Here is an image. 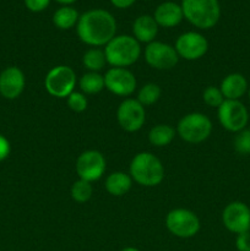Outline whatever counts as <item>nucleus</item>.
<instances>
[{
    "mask_svg": "<svg viewBox=\"0 0 250 251\" xmlns=\"http://www.w3.org/2000/svg\"><path fill=\"white\" fill-rule=\"evenodd\" d=\"M77 36L85 44L91 47L105 46L115 37L117 22L110 12L103 9H92L78 19Z\"/></svg>",
    "mask_w": 250,
    "mask_h": 251,
    "instance_id": "1",
    "label": "nucleus"
},
{
    "mask_svg": "<svg viewBox=\"0 0 250 251\" xmlns=\"http://www.w3.org/2000/svg\"><path fill=\"white\" fill-rule=\"evenodd\" d=\"M130 176L139 185L157 186L164 179V167L151 152H140L130 163Z\"/></svg>",
    "mask_w": 250,
    "mask_h": 251,
    "instance_id": "2",
    "label": "nucleus"
},
{
    "mask_svg": "<svg viewBox=\"0 0 250 251\" xmlns=\"http://www.w3.org/2000/svg\"><path fill=\"white\" fill-rule=\"evenodd\" d=\"M104 54L107 63L113 68H127L139 60L141 47L134 37L122 34L105 44Z\"/></svg>",
    "mask_w": 250,
    "mask_h": 251,
    "instance_id": "3",
    "label": "nucleus"
},
{
    "mask_svg": "<svg viewBox=\"0 0 250 251\" xmlns=\"http://www.w3.org/2000/svg\"><path fill=\"white\" fill-rule=\"evenodd\" d=\"M180 6L184 17L198 28L208 29L220 20L218 0H181Z\"/></svg>",
    "mask_w": 250,
    "mask_h": 251,
    "instance_id": "4",
    "label": "nucleus"
},
{
    "mask_svg": "<svg viewBox=\"0 0 250 251\" xmlns=\"http://www.w3.org/2000/svg\"><path fill=\"white\" fill-rule=\"evenodd\" d=\"M176 131L184 141L189 144H200L210 137L212 123L210 118L202 113H189L179 120Z\"/></svg>",
    "mask_w": 250,
    "mask_h": 251,
    "instance_id": "5",
    "label": "nucleus"
},
{
    "mask_svg": "<svg viewBox=\"0 0 250 251\" xmlns=\"http://www.w3.org/2000/svg\"><path fill=\"white\" fill-rule=\"evenodd\" d=\"M76 86V74L70 66L58 65L48 71L44 78L47 92L56 98H68Z\"/></svg>",
    "mask_w": 250,
    "mask_h": 251,
    "instance_id": "6",
    "label": "nucleus"
},
{
    "mask_svg": "<svg viewBox=\"0 0 250 251\" xmlns=\"http://www.w3.org/2000/svg\"><path fill=\"white\" fill-rule=\"evenodd\" d=\"M166 227L175 237L188 239L198 234L200 230V220L193 211L174 208L167 215Z\"/></svg>",
    "mask_w": 250,
    "mask_h": 251,
    "instance_id": "7",
    "label": "nucleus"
},
{
    "mask_svg": "<svg viewBox=\"0 0 250 251\" xmlns=\"http://www.w3.org/2000/svg\"><path fill=\"white\" fill-rule=\"evenodd\" d=\"M217 109L220 124L230 132L242 131L249 122L247 107L240 100H225Z\"/></svg>",
    "mask_w": 250,
    "mask_h": 251,
    "instance_id": "8",
    "label": "nucleus"
},
{
    "mask_svg": "<svg viewBox=\"0 0 250 251\" xmlns=\"http://www.w3.org/2000/svg\"><path fill=\"white\" fill-rule=\"evenodd\" d=\"M117 119L122 129L125 131H139L144 126L146 120L145 107L137 100L126 98L118 107Z\"/></svg>",
    "mask_w": 250,
    "mask_h": 251,
    "instance_id": "9",
    "label": "nucleus"
},
{
    "mask_svg": "<svg viewBox=\"0 0 250 251\" xmlns=\"http://www.w3.org/2000/svg\"><path fill=\"white\" fill-rule=\"evenodd\" d=\"M105 166L107 162L100 151L88 150L82 152L76 159V173L80 179L92 183L102 178Z\"/></svg>",
    "mask_w": 250,
    "mask_h": 251,
    "instance_id": "10",
    "label": "nucleus"
},
{
    "mask_svg": "<svg viewBox=\"0 0 250 251\" xmlns=\"http://www.w3.org/2000/svg\"><path fill=\"white\" fill-rule=\"evenodd\" d=\"M145 60L157 70H171L178 64L179 55L174 47L153 41L147 44L145 49Z\"/></svg>",
    "mask_w": 250,
    "mask_h": 251,
    "instance_id": "11",
    "label": "nucleus"
},
{
    "mask_svg": "<svg viewBox=\"0 0 250 251\" xmlns=\"http://www.w3.org/2000/svg\"><path fill=\"white\" fill-rule=\"evenodd\" d=\"M104 86L113 95L127 97L136 90V77L126 68H110L104 75Z\"/></svg>",
    "mask_w": 250,
    "mask_h": 251,
    "instance_id": "12",
    "label": "nucleus"
},
{
    "mask_svg": "<svg viewBox=\"0 0 250 251\" xmlns=\"http://www.w3.org/2000/svg\"><path fill=\"white\" fill-rule=\"evenodd\" d=\"M223 226L234 234L248 232L250 229V208L240 201L228 203L222 213Z\"/></svg>",
    "mask_w": 250,
    "mask_h": 251,
    "instance_id": "13",
    "label": "nucleus"
},
{
    "mask_svg": "<svg viewBox=\"0 0 250 251\" xmlns=\"http://www.w3.org/2000/svg\"><path fill=\"white\" fill-rule=\"evenodd\" d=\"M175 50L185 60H198L202 58L208 49V42L198 32H185L175 42Z\"/></svg>",
    "mask_w": 250,
    "mask_h": 251,
    "instance_id": "14",
    "label": "nucleus"
},
{
    "mask_svg": "<svg viewBox=\"0 0 250 251\" xmlns=\"http://www.w3.org/2000/svg\"><path fill=\"white\" fill-rule=\"evenodd\" d=\"M26 78L17 66L6 68L0 74V95L6 100H16L25 90Z\"/></svg>",
    "mask_w": 250,
    "mask_h": 251,
    "instance_id": "15",
    "label": "nucleus"
},
{
    "mask_svg": "<svg viewBox=\"0 0 250 251\" xmlns=\"http://www.w3.org/2000/svg\"><path fill=\"white\" fill-rule=\"evenodd\" d=\"M220 90L225 100H239L248 92L249 86H248L247 78L242 74L233 73L223 78Z\"/></svg>",
    "mask_w": 250,
    "mask_h": 251,
    "instance_id": "16",
    "label": "nucleus"
},
{
    "mask_svg": "<svg viewBox=\"0 0 250 251\" xmlns=\"http://www.w3.org/2000/svg\"><path fill=\"white\" fill-rule=\"evenodd\" d=\"M183 17V10L180 5L173 1H166L157 6L153 19L156 20L158 26L171 28L180 24Z\"/></svg>",
    "mask_w": 250,
    "mask_h": 251,
    "instance_id": "17",
    "label": "nucleus"
},
{
    "mask_svg": "<svg viewBox=\"0 0 250 251\" xmlns=\"http://www.w3.org/2000/svg\"><path fill=\"white\" fill-rule=\"evenodd\" d=\"M134 38L141 43H151L158 33V25L156 20L150 15H141L132 24Z\"/></svg>",
    "mask_w": 250,
    "mask_h": 251,
    "instance_id": "18",
    "label": "nucleus"
},
{
    "mask_svg": "<svg viewBox=\"0 0 250 251\" xmlns=\"http://www.w3.org/2000/svg\"><path fill=\"white\" fill-rule=\"evenodd\" d=\"M132 185V179L129 174L124 172H114L105 179V190L113 196H123L130 190Z\"/></svg>",
    "mask_w": 250,
    "mask_h": 251,
    "instance_id": "19",
    "label": "nucleus"
},
{
    "mask_svg": "<svg viewBox=\"0 0 250 251\" xmlns=\"http://www.w3.org/2000/svg\"><path fill=\"white\" fill-rule=\"evenodd\" d=\"M175 136V130L167 124H158L152 127L149 132L150 144L156 147L168 146Z\"/></svg>",
    "mask_w": 250,
    "mask_h": 251,
    "instance_id": "20",
    "label": "nucleus"
},
{
    "mask_svg": "<svg viewBox=\"0 0 250 251\" xmlns=\"http://www.w3.org/2000/svg\"><path fill=\"white\" fill-rule=\"evenodd\" d=\"M78 19L77 10L71 6H63L54 12L53 24L59 29H70L77 25Z\"/></svg>",
    "mask_w": 250,
    "mask_h": 251,
    "instance_id": "21",
    "label": "nucleus"
},
{
    "mask_svg": "<svg viewBox=\"0 0 250 251\" xmlns=\"http://www.w3.org/2000/svg\"><path fill=\"white\" fill-rule=\"evenodd\" d=\"M78 85L85 95H96V93H100L103 88H105L104 76L100 75V73L88 71L81 76Z\"/></svg>",
    "mask_w": 250,
    "mask_h": 251,
    "instance_id": "22",
    "label": "nucleus"
},
{
    "mask_svg": "<svg viewBox=\"0 0 250 251\" xmlns=\"http://www.w3.org/2000/svg\"><path fill=\"white\" fill-rule=\"evenodd\" d=\"M82 64L88 71L92 73H98L104 68L107 64V59H105L104 50L100 48H91L83 54L82 56Z\"/></svg>",
    "mask_w": 250,
    "mask_h": 251,
    "instance_id": "23",
    "label": "nucleus"
},
{
    "mask_svg": "<svg viewBox=\"0 0 250 251\" xmlns=\"http://www.w3.org/2000/svg\"><path fill=\"white\" fill-rule=\"evenodd\" d=\"M162 91L161 87L156 83H146L140 88L139 93H137V100L141 103L144 107L147 105H152L161 98Z\"/></svg>",
    "mask_w": 250,
    "mask_h": 251,
    "instance_id": "24",
    "label": "nucleus"
},
{
    "mask_svg": "<svg viewBox=\"0 0 250 251\" xmlns=\"http://www.w3.org/2000/svg\"><path fill=\"white\" fill-rule=\"evenodd\" d=\"M70 193L74 201H76V202L78 203H83L87 202V201L92 198L93 189L90 181L78 179L77 181H75V183L73 184Z\"/></svg>",
    "mask_w": 250,
    "mask_h": 251,
    "instance_id": "25",
    "label": "nucleus"
},
{
    "mask_svg": "<svg viewBox=\"0 0 250 251\" xmlns=\"http://www.w3.org/2000/svg\"><path fill=\"white\" fill-rule=\"evenodd\" d=\"M202 100L208 107L212 108H218L225 102V97H223L220 87H216V86H208L203 90Z\"/></svg>",
    "mask_w": 250,
    "mask_h": 251,
    "instance_id": "26",
    "label": "nucleus"
},
{
    "mask_svg": "<svg viewBox=\"0 0 250 251\" xmlns=\"http://www.w3.org/2000/svg\"><path fill=\"white\" fill-rule=\"evenodd\" d=\"M88 100L85 93L74 91L68 97V107L75 113H82L87 109Z\"/></svg>",
    "mask_w": 250,
    "mask_h": 251,
    "instance_id": "27",
    "label": "nucleus"
},
{
    "mask_svg": "<svg viewBox=\"0 0 250 251\" xmlns=\"http://www.w3.org/2000/svg\"><path fill=\"white\" fill-rule=\"evenodd\" d=\"M234 149L240 154H250V129H243L242 131L237 132Z\"/></svg>",
    "mask_w": 250,
    "mask_h": 251,
    "instance_id": "28",
    "label": "nucleus"
},
{
    "mask_svg": "<svg viewBox=\"0 0 250 251\" xmlns=\"http://www.w3.org/2000/svg\"><path fill=\"white\" fill-rule=\"evenodd\" d=\"M235 248L238 251H250V232L240 233L235 239Z\"/></svg>",
    "mask_w": 250,
    "mask_h": 251,
    "instance_id": "29",
    "label": "nucleus"
},
{
    "mask_svg": "<svg viewBox=\"0 0 250 251\" xmlns=\"http://www.w3.org/2000/svg\"><path fill=\"white\" fill-rule=\"evenodd\" d=\"M49 2H50V0H25V5H26L27 9L33 12L43 11L44 9H47Z\"/></svg>",
    "mask_w": 250,
    "mask_h": 251,
    "instance_id": "30",
    "label": "nucleus"
},
{
    "mask_svg": "<svg viewBox=\"0 0 250 251\" xmlns=\"http://www.w3.org/2000/svg\"><path fill=\"white\" fill-rule=\"evenodd\" d=\"M10 151H11V146H10L9 140L0 134V162L9 157Z\"/></svg>",
    "mask_w": 250,
    "mask_h": 251,
    "instance_id": "31",
    "label": "nucleus"
},
{
    "mask_svg": "<svg viewBox=\"0 0 250 251\" xmlns=\"http://www.w3.org/2000/svg\"><path fill=\"white\" fill-rule=\"evenodd\" d=\"M113 5L115 7H119V9H126V7L131 6L135 2V0H110Z\"/></svg>",
    "mask_w": 250,
    "mask_h": 251,
    "instance_id": "32",
    "label": "nucleus"
},
{
    "mask_svg": "<svg viewBox=\"0 0 250 251\" xmlns=\"http://www.w3.org/2000/svg\"><path fill=\"white\" fill-rule=\"evenodd\" d=\"M58 2H60V4H71V2L76 1V0H56Z\"/></svg>",
    "mask_w": 250,
    "mask_h": 251,
    "instance_id": "33",
    "label": "nucleus"
},
{
    "mask_svg": "<svg viewBox=\"0 0 250 251\" xmlns=\"http://www.w3.org/2000/svg\"><path fill=\"white\" fill-rule=\"evenodd\" d=\"M122 251H140V250L136 249V248H134V247H127V248H125V249H123Z\"/></svg>",
    "mask_w": 250,
    "mask_h": 251,
    "instance_id": "34",
    "label": "nucleus"
},
{
    "mask_svg": "<svg viewBox=\"0 0 250 251\" xmlns=\"http://www.w3.org/2000/svg\"><path fill=\"white\" fill-rule=\"evenodd\" d=\"M248 95H249V100H250V87H249V90H248Z\"/></svg>",
    "mask_w": 250,
    "mask_h": 251,
    "instance_id": "35",
    "label": "nucleus"
},
{
    "mask_svg": "<svg viewBox=\"0 0 250 251\" xmlns=\"http://www.w3.org/2000/svg\"><path fill=\"white\" fill-rule=\"evenodd\" d=\"M249 232H250V229H249Z\"/></svg>",
    "mask_w": 250,
    "mask_h": 251,
    "instance_id": "36",
    "label": "nucleus"
}]
</instances>
